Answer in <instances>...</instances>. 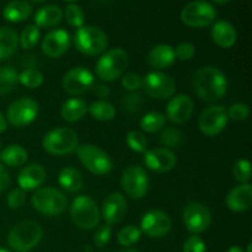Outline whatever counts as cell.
Returning a JSON list of instances; mask_svg holds the SVG:
<instances>
[{"label": "cell", "mask_w": 252, "mask_h": 252, "mask_svg": "<svg viewBox=\"0 0 252 252\" xmlns=\"http://www.w3.org/2000/svg\"><path fill=\"white\" fill-rule=\"evenodd\" d=\"M197 95L207 102L219 101L228 90V79L220 69L207 65L197 70L193 78Z\"/></svg>", "instance_id": "cell-1"}, {"label": "cell", "mask_w": 252, "mask_h": 252, "mask_svg": "<svg viewBox=\"0 0 252 252\" xmlns=\"http://www.w3.org/2000/svg\"><path fill=\"white\" fill-rule=\"evenodd\" d=\"M42 236L43 230L38 223L25 220L12 226L7 235V243L14 251L29 252L41 243Z\"/></svg>", "instance_id": "cell-2"}, {"label": "cell", "mask_w": 252, "mask_h": 252, "mask_svg": "<svg viewBox=\"0 0 252 252\" xmlns=\"http://www.w3.org/2000/svg\"><path fill=\"white\" fill-rule=\"evenodd\" d=\"M129 64V58L125 49L113 48L105 52L98 58L95 66V73L101 80L113 81L125 74Z\"/></svg>", "instance_id": "cell-3"}, {"label": "cell", "mask_w": 252, "mask_h": 252, "mask_svg": "<svg viewBox=\"0 0 252 252\" xmlns=\"http://www.w3.org/2000/svg\"><path fill=\"white\" fill-rule=\"evenodd\" d=\"M73 223L84 230H93L100 224L101 213L97 204L91 197L81 194L74 198L70 207Z\"/></svg>", "instance_id": "cell-4"}, {"label": "cell", "mask_w": 252, "mask_h": 252, "mask_svg": "<svg viewBox=\"0 0 252 252\" xmlns=\"http://www.w3.org/2000/svg\"><path fill=\"white\" fill-rule=\"evenodd\" d=\"M42 147L52 155L70 154L79 147L78 133L68 127L56 128L44 135Z\"/></svg>", "instance_id": "cell-5"}, {"label": "cell", "mask_w": 252, "mask_h": 252, "mask_svg": "<svg viewBox=\"0 0 252 252\" xmlns=\"http://www.w3.org/2000/svg\"><path fill=\"white\" fill-rule=\"evenodd\" d=\"M76 49L85 56H98L105 53L108 47V38L105 32L95 26H83L74 36Z\"/></svg>", "instance_id": "cell-6"}, {"label": "cell", "mask_w": 252, "mask_h": 252, "mask_svg": "<svg viewBox=\"0 0 252 252\" xmlns=\"http://www.w3.org/2000/svg\"><path fill=\"white\" fill-rule=\"evenodd\" d=\"M32 206L41 214L48 217L59 216L66 208V197L63 192L53 187H44L38 189L32 196Z\"/></svg>", "instance_id": "cell-7"}, {"label": "cell", "mask_w": 252, "mask_h": 252, "mask_svg": "<svg viewBox=\"0 0 252 252\" xmlns=\"http://www.w3.org/2000/svg\"><path fill=\"white\" fill-rule=\"evenodd\" d=\"M79 160L81 164L94 175L103 176L110 174L112 170V160L110 155L102 150L101 148L94 144H83L79 145L76 149Z\"/></svg>", "instance_id": "cell-8"}, {"label": "cell", "mask_w": 252, "mask_h": 252, "mask_svg": "<svg viewBox=\"0 0 252 252\" xmlns=\"http://www.w3.org/2000/svg\"><path fill=\"white\" fill-rule=\"evenodd\" d=\"M217 17V11L209 2L203 0L191 1L182 9L181 21L189 27H207L213 24Z\"/></svg>", "instance_id": "cell-9"}, {"label": "cell", "mask_w": 252, "mask_h": 252, "mask_svg": "<svg viewBox=\"0 0 252 252\" xmlns=\"http://www.w3.org/2000/svg\"><path fill=\"white\" fill-rule=\"evenodd\" d=\"M142 88L144 93L155 100H166L176 91L174 79L162 71H152L142 78Z\"/></svg>", "instance_id": "cell-10"}, {"label": "cell", "mask_w": 252, "mask_h": 252, "mask_svg": "<svg viewBox=\"0 0 252 252\" xmlns=\"http://www.w3.org/2000/svg\"><path fill=\"white\" fill-rule=\"evenodd\" d=\"M38 111L39 106L36 100L31 97H21L9 106L6 121L16 128L26 127L36 120Z\"/></svg>", "instance_id": "cell-11"}, {"label": "cell", "mask_w": 252, "mask_h": 252, "mask_svg": "<svg viewBox=\"0 0 252 252\" xmlns=\"http://www.w3.org/2000/svg\"><path fill=\"white\" fill-rule=\"evenodd\" d=\"M229 122L228 111L224 106L213 105L204 108L198 118V128L203 134L216 137L225 129Z\"/></svg>", "instance_id": "cell-12"}, {"label": "cell", "mask_w": 252, "mask_h": 252, "mask_svg": "<svg viewBox=\"0 0 252 252\" xmlns=\"http://www.w3.org/2000/svg\"><path fill=\"white\" fill-rule=\"evenodd\" d=\"M149 176L147 171L140 166H129L125 170L121 179V186L126 193L134 199H140L148 193L149 189Z\"/></svg>", "instance_id": "cell-13"}, {"label": "cell", "mask_w": 252, "mask_h": 252, "mask_svg": "<svg viewBox=\"0 0 252 252\" xmlns=\"http://www.w3.org/2000/svg\"><path fill=\"white\" fill-rule=\"evenodd\" d=\"M62 85L69 95H83L88 93L95 85V76L89 69L84 66H76L70 69L63 76Z\"/></svg>", "instance_id": "cell-14"}, {"label": "cell", "mask_w": 252, "mask_h": 252, "mask_svg": "<svg viewBox=\"0 0 252 252\" xmlns=\"http://www.w3.org/2000/svg\"><path fill=\"white\" fill-rule=\"evenodd\" d=\"M184 223L187 230L192 234H201L206 231L212 224V214L204 204L191 202L184 209Z\"/></svg>", "instance_id": "cell-15"}, {"label": "cell", "mask_w": 252, "mask_h": 252, "mask_svg": "<svg viewBox=\"0 0 252 252\" xmlns=\"http://www.w3.org/2000/svg\"><path fill=\"white\" fill-rule=\"evenodd\" d=\"M171 218L162 211L147 212L140 220V230L149 238H162L171 230Z\"/></svg>", "instance_id": "cell-16"}, {"label": "cell", "mask_w": 252, "mask_h": 252, "mask_svg": "<svg viewBox=\"0 0 252 252\" xmlns=\"http://www.w3.org/2000/svg\"><path fill=\"white\" fill-rule=\"evenodd\" d=\"M70 43V34L65 30H53L44 36L41 48L49 58H59L68 51Z\"/></svg>", "instance_id": "cell-17"}, {"label": "cell", "mask_w": 252, "mask_h": 252, "mask_svg": "<svg viewBox=\"0 0 252 252\" xmlns=\"http://www.w3.org/2000/svg\"><path fill=\"white\" fill-rule=\"evenodd\" d=\"M100 213L108 225L120 223L127 213V201L125 196L118 192L108 194L103 201Z\"/></svg>", "instance_id": "cell-18"}, {"label": "cell", "mask_w": 252, "mask_h": 252, "mask_svg": "<svg viewBox=\"0 0 252 252\" xmlns=\"http://www.w3.org/2000/svg\"><path fill=\"white\" fill-rule=\"evenodd\" d=\"M176 157L167 148H155L144 153V164L155 172L171 171L176 166Z\"/></svg>", "instance_id": "cell-19"}, {"label": "cell", "mask_w": 252, "mask_h": 252, "mask_svg": "<svg viewBox=\"0 0 252 252\" xmlns=\"http://www.w3.org/2000/svg\"><path fill=\"white\" fill-rule=\"evenodd\" d=\"M193 110V100L189 95H177L167 103L166 117L175 125H181L191 118Z\"/></svg>", "instance_id": "cell-20"}, {"label": "cell", "mask_w": 252, "mask_h": 252, "mask_svg": "<svg viewBox=\"0 0 252 252\" xmlns=\"http://www.w3.org/2000/svg\"><path fill=\"white\" fill-rule=\"evenodd\" d=\"M46 181V170L39 164H31L19 172L17 184L24 191L38 189Z\"/></svg>", "instance_id": "cell-21"}, {"label": "cell", "mask_w": 252, "mask_h": 252, "mask_svg": "<svg viewBox=\"0 0 252 252\" xmlns=\"http://www.w3.org/2000/svg\"><path fill=\"white\" fill-rule=\"evenodd\" d=\"M252 204V186L250 184H240L234 187L226 196V206L233 212H245Z\"/></svg>", "instance_id": "cell-22"}, {"label": "cell", "mask_w": 252, "mask_h": 252, "mask_svg": "<svg viewBox=\"0 0 252 252\" xmlns=\"http://www.w3.org/2000/svg\"><path fill=\"white\" fill-rule=\"evenodd\" d=\"M211 33L214 43L220 48H230L238 39V32L235 27L225 20L217 21L212 27Z\"/></svg>", "instance_id": "cell-23"}, {"label": "cell", "mask_w": 252, "mask_h": 252, "mask_svg": "<svg viewBox=\"0 0 252 252\" xmlns=\"http://www.w3.org/2000/svg\"><path fill=\"white\" fill-rule=\"evenodd\" d=\"M175 61H176L175 48L170 44H158L148 54L149 65L159 70L171 66Z\"/></svg>", "instance_id": "cell-24"}, {"label": "cell", "mask_w": 252, "mask_h": 252, "mask_svg": "<svg viewBox=\"0 0 252 252\" xmlns=\"http://www.w3.org/2000/svg\"><path fill=\"white\" fill-rule=\"evenodd\" d=\"M63 20V11L61 7L56 5H47V6L41 7L34 15V22L37 27H43V29H49L54 27Z\"/></svg>", "instance_id": "cell-25"}, {"label": "cell", "mask_w": 252, "mask_h": 252, "mask_svg": "<svg viewBox=\"0 0 252 252\" xmlns=\"http://www.w3.org/2000/svg\"><path fill=\"white\" fill-rule=\"evenodd\" d=\"M88 112V103L83 98L73 97L63 103L61 110V116L66 122H76L81 120Z\"/></svg>", "instance_id": "cell-26"}, {"label": "cell", "mask_w": 252, "mask_h": 252, "mask_svg": "<svg viewBox=\"0 0 252 252\" xmlns=\"http://www.w3.org/2000/svg\"><path fill=\"white\" fill-rule=\"evenodd\" d=\"M58 182L66 192L75 193L83 189L84 177L79 170L74 167H64L58 175Z\"/></svg>", "instance_id": "cell-27"}, {"label": "cell", "mask_w": 252, "mask_h": 252, "mask_svg": "<svg viewBox=\"0 0 252 252\" xmlns=\"http://www.w3.org/2000/svg\"><path fill=\"white\" fill-rule=\"evenodd\" d=\"M32 14V5L29 4L24 0H14L10 1L6 6L4 7L5 20L10 22H21L24 20L29 19Z\"/></svg>", "instance_id": "cell-28"}, {"label": "cell", "mask_w": 252, "mask_h": 252, "mask_svg": "<svg viewBox=\"0 0 252 252\" xmlns=\"http://www.w3.org/2000/svg\"><path fill=\"white\" fill-rule=\"evenodd\" d=\"M29 159V153L21 145L11 144L5 148L0 153V160L2 164L10 167H19L22 166Z\"/></svg>", "instance_id": "cell-29"}, {"label": "cell", "mask_w": 252, "mask_h": 252, "mask_svg": "<svg viewBox=\"0 0 252 252\" xmlns=\"http://www.w3.org/2000/svg\"><path fill=\"white\" fill-rule=\"evenodd\" d=\"M19 44V34L11 27L0 29V61H5L15 53Z\"/></svg>", "instance_id": "cell-30"}, {"label": "cell", "mask_w": 252, "mask_h": 252, "mask_svg": "<svg viewBox=\"0 0 252 252\" xmlns=\"http://www.w3.org/2000/svg\"><path fill=\"white\" fill-rule=\"evenodd\" d=\"M88 111L94 120L100 121V122L112 121L117 113L115 106L105 100H98L93 102L90 106H88Z\"/></svg>", "instance_id": "cell-31"}, {"label": "cell", "mask_w": 252, "mask_h": 252, "mask_svg": "<svg viewBox=\"0 0 252 252\" xmlns=\"http://www.w3.org/2000/svg\"><path fill=\"white\" fill-rule=\"evenodd\" d=\"M165 123H166V117L162 113L152 111V112H148L143 116L139 122V126L144 132L157 133L164 129Z\"/></svg>", "instance_id": "cell-32"}, {"label": "cell", "mask_w": 252, "mask_h": 252, "mask_svg": "<svg viewBox=\"0 0 252 252\" xmlns=\"http://www.w3.org/2000/svg\"><path fill=\"white\" fill-rule=\"evenodd\" d=\"M19 83V73L12 66L0 68V95H6L16 88Z\"/></svg>", "instance_id": "cell-33"}, {"label": "cell", "mask_w": 252, "mask_h": 252, "mask_svg": "<svg viewBox=\"0 0 252 252\" xmlns=\"http://www.w3.org/2000/svg\"><path fill=\"white\" fill-rule=\"evenodd\" d=\"M43 81V74L36 68H26L19 74V83L27 89L39 88Z\"/></svg>", "instance_id": "cell-34"}, {"label": "cell", "mask_w": 252, "mask_h": 252, "mask_svg": "<svg viewBox=\"0 0 252 252\" xmlns=\"http://www.w3.org/2000/svg\"><path fill=\"white\" fill-rule=\"evenodd\" d=\"M142 236V230L135 225H127L120 230L117 235L118 243L125 248H129V246L134 245L138 243Z\"/></svg>", "instance_id": "cell-35"}, {"label": "cell", "mask_w": 252, "mask_h": 252, "mask_svg": "<svg viewBox=\"0 0 252 252\" xmlns=\"http://www.w3.org/2000/svg\"><path fill=\"white\" fill-rule=\"evenodd\" d=\"M39 37H41V32L36 25H29L24 29L21 36H20L19 42L20 46L24 49H31L38 43Z\"/></svg>", "instance_id": "cell-36"}, {"label": "cell", "mask_w": 252, "mask_h": 252, "mask_svg": "<svg viewBox=\"0 0 252 252\" xmlns=\"http://www.w3.org/2000/svg\"><path fill=\"white\" fill-rule=\"evenodd\" d=\"M126 142H127V145L129 147L130 150L135 153H140V154L147 152L148 145H149L147 137L142 132H138V130L128 132L127 137H126Z\"/></svg>", "instance_id": "cell-37"}, {"label": "cell", "mask_w": 252, "mask_h": 252, "mask_svg": "<svg viewBox=\"0 0 252 252\" xmlns=\"http://www.w3.org/2000/svg\"><path fill=\"white\" fill-rule=\"evenodd\" d=\"M233 175L236 181L241 184H249L252 177L250 161L246 159H239L233 166Z\"/></svg>", "instance_id": "cell-38"}, {"label": "cell", "mask_w": 252, "mask_h": 252, "mask_svg": "<svg viewBox=\"0 0 252 252\" xmlns=\"http://www.w3.org/2000/svg\"><path fill=\"white\" fill-rule=\"evenodd\" d=\"M65 19L70 26L80 29L85 22V14L79 5L69 4L65 7Z\"/></svg>", "instance_id": "cell-39"}, {"label": "cell", "mask_w": 252, "mask_h": 252, "mask_svg": "<svg viewBox=\"0 0 252 252\" xmlns=\"http://www.w3.org/2000/svg\"><path fill=\"white\" fill-rule=\"evenodd\" d=\"M160 143L167 148L180 147L182 143V134L177 128L167 127L160 134Z\"/></svg>", "instance_id": "cell-40"}, {"label": "cell", "mask_w": 252, "mask_h": 252, "mask_svg": "<svg viewBox=\"0 0 252 252\" xmlns=\"http://www.w3.org/2000/svg\"><path fill=\"white\" fill-rule=\"evenodd\" d=\"M143 105H144V98H143L142 94L137 93V91L127 94V95L123 96L122 98L123 108L129 113H134L140 111Z\"/></svg>", "instance_id": "cell-41"}, {"label": "cell", "mask_w": 252, "mask_h": 252, "mask_svg": "<svg viewBox=\"0 0 252 252\" xmlns=\"http://www.w3.org/2000/svg\"><path fill=\"white\" fill-rule=\"evenodd\" d=\"M228 111V117L230 120L236 121V122H241V121H245L246 118L249 117L250 115V107L249 105L243 102H238V103H234Z\"/></svg>", "instance_id": "cell-42"}, {"label": "cell", "mask_w": 252, "mask_h": 252, "mask_svg": "<svg viewBox=\"0 0 252 252\" xmlns=\"http://www.w3.org/2000/svg\"><path fill=\"white\" fill-rule=\"evenodd\" d=\"M111 236H112V228L108 224L105 225H101L100 228L96 230L95 235H94V244L96 245V248L102 249L110 243Z\"/></svg>", "instance_id": "cell-43"}, {"label": "cell", "mask_w": 252, "mask_h": 252, "mask_svg": "<svg viewBox=\"0 0 252 252\" xmlns=\"http://www.w3.org/2000/svg\"><path fill=\"white\" fill-rule=\"evenodd\" d=\"M194 54H196V47L192 43H189V42L180 43L179 46L175 48V57H176V59H179V61H191L194 57Z\"/></svg>", "instance_id": "cell-44"}, {"label": "cell", "mask_w": 252, "mask_h": 252, "mask_svg": "<svg viewBox=\"0 0 252 252\" xmlns=\"http://www.w3.org/2000/svg\"><path fill=\"white\" fill-rule=\"evenodd\" d=\"M7 206L11 209H19L21 208L22 206L26 202V193H25L24 189H15L7 194Z\"/></svg>", "instance_id": "cell-45"}, {"label": "cell", "mask_w": 252, "mask_h": 252, "mask_svg": "<svg viewBox=\"0 0 252 252\" xmlns=\"http://www.w3.org/2000/svg\"><path fill=\"white\" fill-rule=\"evenodd\" d=\"M122 85L126 90L130 91H137L142 88V76L138 75L135 73H127L123 74L122 76Z\"/></svg>", "instance_id": "cell-46"}, {"label": "cell", "mask_w": 252, "mask_h": 252, "mask_svg": "<svg viewBox=\"0 0 252 252\" xmlns=\"http://www.w3.org/2000/svg\"><path fill=\"white\" fill-rule=\"evenodd\" d=\"M206 243L198 235L189 236L184 245V252H206Z\"/></svg>", "instance_id": "cell-47"}, {"label": "cell", "mask_w": 252, "mask_h": 252, "mask_svg": "<svg viewBox=\"0 0 252 252\" xmlns=\"http://www.w3.org/2000/svg\"><path fill=\"white\" fill-rule=\"evenodd\" d=\"M10 181H11V180H10L9 172L5 169L4 165L0 162V192L5 191V189L9 187Z\"/></svg>", "instance_id": "cell-48"}, {"label": "cell", "mask_w": 252, "mask_h": 252, "mask_svg": "<svg viewBox=\"0 0 252 252\" xmlns=\"http://www.w3.org/2000/svg\"><path fill=\"white\" fill-rule=\"evenodd\" d=\"M94 93H95V95L97 96L98 98L105 100V98H107L108 96H110L111 91L108 86L103 85V84H97V85H94Z\"/></svg>", "instance_id": "cell-49"}, {"label": "cell", "mask_w": 252, "mask_h": 252, "mask_svg": "<svg viewBox=\"0 0 252 252\" xmlns=\"http://www.w3.org/2000/svg\"><path fill=\"white\" fill-rule=\"evenodd\" d=\"M7 129V121L5 116L0 112V133H4Z\"/></svg>", "instance_id": "cell-50"}, {"label": "cell", "mask_w": 252, "mask_h": 252, "mask_svg": "<svg viewBox=\"0 0 252 252\" xmlns=\"http://www.w3.org/2000/svg\"><path fill=\"white\" fill-rule=\"evenodd\" d=\"M226 252H245V251H244L241 248H239V246H231V248L228 249V251Z\"/></svg>", "instance_id": "cell-51"}, {"label": "cell", "mask_w": 252, "mask_h": 252, "mask_svg": "<svg viewBox=\"0 0 252 252\" xmlns=\"http://www.w3.org/2000/svg\"><path fill=\"white\" fill-rule=\"evenodd\" d=\"M120 252H139V251L135 250V249H133V248H126V249H123V250H121Z\"/></svg>", "instance_id": "cell-52"}, {"label": "cell", "mask_w": 252, "mask_h": 252, "mask_svg": "<svg viewBox=\"0 0 252 252\" xmlns=\"http://www.w3.org/2000/svg\"><path fill=\"white\" fill-rule=\"evenodd\" d=\"M212 1L217 2V4H226V2H229L230 0H212Z\"/></svg>", "instance_id": "cell-53"}, {"label": "cell", "mask_w": 252, "mask_h": 252, "mask_svg": "<svg viewBox=\"0 0 252 252\" xmlns=\"http://www.w3.org/2000/svg\"><path fill=\"white\" fill-rule=\"evenodd\" d=\"M0 252H10V251L6 250V249H4V248H0Z\"/></svg>", "instance_id": "cell-54"}, {"label": "cell", "mask_w": 252, "mask_h": 252, "mask_svg": "<svg viewBox=\"0 0 252 252\" xmlns=\"http://www.w3.org/2000/svg\"><path fill=\"white\" fill-rule=\"evenodd\" d=\"M251 248H252V245H251V244H249V245H248V252H251Z\"/></svg>", "instance_id": "cell-55"}, {"label": "cell", "mask_w": 252, "mask_h": 252, "mask_svg": "<svg viewBox=\"0 0 252 252\" xmlns=\"http://www.w3.org/2000/svg\"><path fill=\"white\" fill-rule=\"evenodd\" d=\"M31 1H33V2H42V1H44V0H31Z\"/></svg>", "instance_id": "cell-56"}, {"label": "cell", "mask_w": 252, "mask_h": 252, "mask_svg": "<svg viewBox=\"0 0 252 252\" xmlns=\"http://www.w3.org/2000/svg\"><path fill=\"white\" fill-rule=\"evenodd\" d=\"M64 1H70L71 2V1H75V0H64Z\"/></svg>", "instance_id": "cell-57"}, {"label": "cell", "mask_w": 252, "mask_h": 252, "mask_svg": "<svg viewBox=\"0 0 252 252\" xmlns=\"http://www.w3.org/2000/svg\"><path fill=\"white\" fill-rule=\"evenodd\" d=\"M0 148H1V142H0Z\"/></svg>", "instance_id": "cell-58"}]
</instances>
